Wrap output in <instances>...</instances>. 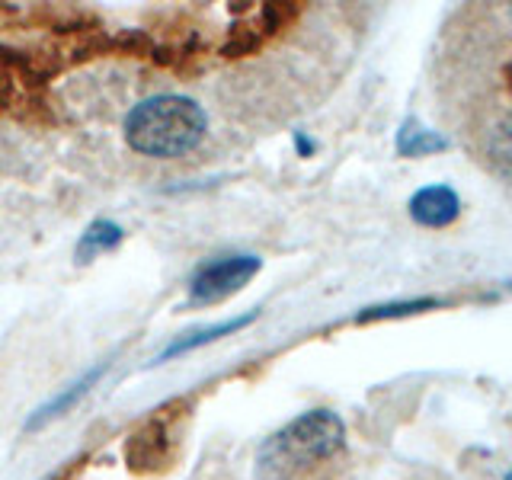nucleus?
<instances>
[{
    "label": "nucleus",
    "mask_w": 512,
    "mask_h": 480,
    "mask_svg": "<svg viewBox=\"0 0 512 480\" xmlns=\"http://www.w3.org/2000/svg\"><path fill=\"white\" fill-rule=\"evenodd\" d=\"M346 423L333 410H308L260 445L256 468L263 480H298L343 455Z\"/></svg>",
    "instance_id": "nucleus-1"
},
{
    "label": "nucleus",
    "mask_w": 512,
    "mask_h": 480,
    "mask_svg": "<svg viewBox=\"0 0 512 480\" xmlns=\"http://www.w3.org/2000/svg\"><path fill=\"white\" fill-rule=\"evenodd\" d=\"M122 132L132 151L144 157L170 160L199 148L208 132V116L189 96L160 93L128 112Z\"/></svg>",
    "instance_id": "nucleus-2"
},
{
    "label": "nucleus",
    "mask_w": 512,
    "mask_h": 480,
    "mask_svg": "<svg viewBox=\"0 0 512 480\" xmlns=\"http://www.w3.org/2000/svg\"><path fill=\"white\" fill-rule=\"evenodd\" d=\"M263 260L253 253H231V256H215L196 269V276L189 282V304L205 308V304H218L224 298L237 295L256 272H260Z\"/></svg>",
    "instance_id": "nucleus-3"
},
{
    "label": "nucleus",
    "mask_w": 512,
    "mask_h": 480,
    "mask_svg": "<svg viewBox=\"0 0 512 480\" xmlns=\"http://www.w3.org/2000/svg\"><path fill=\"white\" fill-rule=\"evenodd\" d=\"M173 410L176 407H164L154 410V416L144 423L132 439H128V464L135 471H151L154 464H167L170 461V439H173Z\"/></svg>",
    "instance_id": "nucleus-4"
},
{
    "label": "nucleus",
    "mask_w": 512,
    "mask_h": 480,
    "mask_svg": "<svg viewBox=\"0 0 512 480\" xmlns=\"http://www.w3.org/2000/svg\"><path fill=\"white\" fill-rule=\"evenodd\" d=\"M407 212L416 224H420V228L442 231V228H452V224L458 221L461 196L448 183H429V186H420L413 192L410 202H407Z\"/></svg>",
    "instance_id": "nucleus-5"
},
{
    "label": "nucleus",
    "mask_w": 512,
    "mask_h": 480,
    "mask_svg": "<svg viewBox=\"0 0 512 480\" xmlns=\"http://www.w3.org/2000/svg\"><path fill=\"white\" fill-rule=\"evenodd\" d=\"M106 362L103 365H96V368H90V372H84L80 378H74L71 384H64V391H58L48 404H42L36 413L29 416V423H26V429H39V426H48V423H55V420H61L64 413H71L80 400H84L96 384H100V378L106 375Z\"/></svg>",
    "instance_id": "nucleus-6"
},
{
    "label": "nucleus",
    "mask_w": 512,
    "mask_h": 480,
    "mask_svg": "<svg viewBox=\"0 0 512 480\" xmlns=\"http://www.w3.org/2000/svg\"><path fill=\"white\" fill-rule=\"evenodd\" d=\"M256 317H260V311H250V314H240V317H231V320H221V324H212V327H202V330H192V333L176 336V340H173L164 352H160V356H157L154 362L180 359V356H186V352H192V349L208 346V343L221 340V336H231V333H237V330H244L247 324H253Z\"/></svg>",
    "instance_id": "nucleus-7"
},
{
    "label": "nucleus",
    "mask_w": 512,
    "mask_h": 480,
    "mask_svg": "<svg viewBox=\"0 0 512 480\" xmlns=\"http://www.w3.org/2000/svg\"><path fill=\"white\" fill-rule=\"evenodd\" d=\"M394 148L400 157H429V154H442L448 151V138L426 128L420 119H404L397 128V138H394Z\"/></svg>",
    "instance_id": "nucleus-8"
},
{
    "label": "nucleus",
    "mask_w": 512,
    "mask_h": 480,
    "mask_svg": "<svg viewBox=\"0 0 512 480\" xmlns=\"http://www.w3.org/2000/svg\"><path fill=\"white\" fill-rule=\"evenodd\" d=\"M119 244H122V228H119L116 221L100 218V221H93L84 234H80L74 256H77V263H90V260H96L100 253L116 250Z\"/></svg>",
    "instance_id": "nucleus-9"
},
{
    "label": "nucleus",
    "mask_w": 512,
    "mask_h": 480,
    "mask_svg": "<svg viewBox=\"0 0 512 480\" xmlns=\"http://www.w3.org/2000/svg\"><path fill=\"white\" fill-rule=\"evenodd\" d=\"M442 298H404V301H388V304H372L356 314V324H372V320H397V317H413L423 311L442 308Z\"/></svg>",
    "instance_id": "nucleus-10"
},
{
    "label": "nucleus",
    "mask_w": 512,
    "mask_h": 480,
    "mask_svg": "<svg viewBox=\"0 0 512 480\" xmlns=\"http://www.w3.org/2000/svg\"><path fill=\"white\" fill-rule=\"evenodd\" d=\"M490 157L503 173L512 176V116H506L490 135Z\"/></svg>",
    "instance_id": "nucleus-11"
},
{
    "label": "nucleus",
    "mask_w": 512,
    "mask_h": 480,
    "mask_svg": "<svg viewBox=\"0 0 512 480\" xmlns=\"http://www.w3.org/2000/svg\"><path fill=\"white\" fill-rule=\"evenodd\" d=\"M295 148H298L301 157H311V154H314V141H311V138H304V132H298V135H295Z\"/></svg>",
    "instance_id": "nucleus-12"
},
{
    "label": "nucleus",
    "mask_w": 512,
    "mask_h": 480,
    "mask_svg": "<svg viewBox=\"0 0 512 480\" xmlns=\"http://www.w3.org/2000/svg\"><path fill=\"white\" fill-rule=\"evenodd\" d=\"M506 77H509V90H512V64H509V71H506Z\"/></svg>",
    "instance_id": "nucleus-13"
},
{
    "label": "nucleus",
    "mask_w": 512,
    "mask_h": 480,
    "mask_svg": "<svg viewBox=\"0 0 512 480\" xmlns=\"http://www.w3.org/2000/svg\"><path fill=\"white\" fill-rule=\"evenodd\" d=\"M503 480H512V471H506V477Z\"/></svg>",
    "instance_id": "nucleus-14"
},
{
    "label": "nucleus",
    "mask_w": 512,
    "mask_h": 480,
    "mask_svg": "<svg viewBox=\"0 0 512 480\" xmlns=\"http://www.w3.org/2000/svg\"><path fill=\"white\" fill-rule=\"evenodd\" d=\"M509 20H512V4H509Z\"/></svg>",
    "instance_id": "nucleus-15"
}]
</instances>
